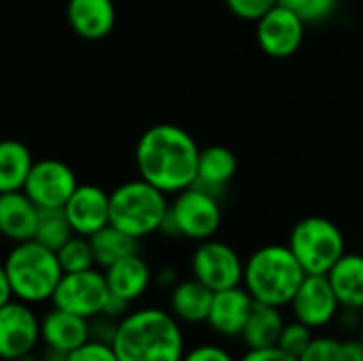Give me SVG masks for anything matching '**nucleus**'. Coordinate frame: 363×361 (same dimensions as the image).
<instances>
[{"mask_svg":"<svg viewBox=\"0 0 363 361\" xmlns=\"http://www.w3.org/2000/svg\"><path fill=\"white\" fill-rule=\"evenodd\" d=\"M200 147L194 136L174 123H155L143 132L134 149L138 177L168 196L196 185Z\"/></svg>","mask_w":363,"mask_h":361,"instance_id":"obj_1","label":"nucleus"},{"mask_svg":"<svg viewBox=\"0 0 363 361\" xmlns=\"http://www.w3.org/2000/svg\"><path fill=\"white\" fill-rule=\"evenodd\" d=\"M119 361H183L187 343L183 323L166 309H132L119 319L113 338Z\"/></svg>","mask_w":363,"mask_h":361,"instance_id":"obj_2","label":"nucleus"},{"mask_svg":"<svg viewBox=\"0 0 363 361\" xmlns=\"http://www.w3.org/2000/svg\"><path fill=\"white\" fill-rule=\"evenodd\" d=\"M306 279L289 245H264L245 260L242 285L255 302L285 309Z\"/></svg>","mask_w":363,"mask_h":361,"instance_id":"obj_3","label":"nucleus"},{"mask_svg":"<svg viewBox=\"0 0 363 361\" xmlns=\"http://www.w3.org/2000/svg\"><path fill=\"white\" fill-rule=\"evenodd\" d=\"M0 272L9 279L15 300L32 306L51 302L64 277L57 251L40 245L38 240L13 245Z\"/></svg>","mask_w":363,"mask_h":361,"instance_id":"obj_4","label":"nucleus"},{"mask_svg":"<svg viewBox=\"0 0 363 361\" xmlns=\"http://www.w3.org/2000/svg\"><path fill=\"white\" fill-rule=\"evenodd\" d=\"M168 211V194L140 177L111 191V226L138 240L162 232Z\"/></svg>","mask_w":363,"mask_h":361,"instance_id":"obj_5","label":"nucleus"},{"mask_svg":"<svg viewBox=\"0 0 363 361\" xmlns=\"http://www.w3.org/2000/svg\"><path fill=\"white\" fill-rule=\"evenodd\" d=\"M287 245L306 274H328L347 253L342 230L332 219L319 215L300 219L289 232Z\"/></svg>","mask_w":363,"mask_h":361,"instance_id":"obj_6","label":"nucleus"},{"mask_svg":"<svg viewBox=\"0 0 363 361\" xmlns=\"http://www.w3.org/2000/svg\"><path fill=\"white\" fill-rule=\"evenodd\" d=\"M221 228L219 198L198 185H191L174 196L170 211L162 226V234L181 236L189 240H208Z\"/></svg>","mask_w":363,"mask_h":361,"instance_id":"obj_7","label":"nucleus"},{"mask_svg":"<svg viewBox=\"0 0 363 361\" xmlns=\"http://www.w3.org/2000/svg\"><path fill=\"white\" fill-rule=\"evenodd\" d=\"M108 300H111V289L104 270L89 268L81 272H64L51 304L91 321L104 315Z\"/></svg>","mask_w":363,"mask_h":361,"instance_id":"obj_8","label":"nucleus"},{"mask_svg":"<svg viewBox=\"0 0 363 361\" xmlns=\"http://www.w3.org/2000/svg\"><path fill=\"white\" fill-rule=\"evenodd\" d=\"M43 345L40 317L32 304L13 300L0 306V357L19 361L38 351Z\"/></svg>","mask_w":363,"mask_h":361,"instance_id":"obj_9","label":"nucleus"},{"mask_svg":"<svg viewBox=\"0 0 363 361\" xmlns=\"http://www.w3.org/2000/svg\"><path fill=\"white\" fill-rule=\"evenodd\" d=\"M191 277L204 283L213 291L230 289L242 285L245 262L223 240H202L191 255Z\"/></svg>","mask_w":363,"mask_h":361,"instance_id":"obj_10","label":"nucleus"},{"mask_svg":"<svg viewBox=\"0 0 363 361\" xmlns=\"http://www.w3.org/2000/svg\"><path fill=\"white\" fill-rule=\"evenodd\" d=\"M340 309L342 304L336 298L328 274H306L289 304L291 317L315 332L336 323Z\"/></svg>","mask_w":363,"mask_h":361,"instance_id":"obj_11","label":"nucleus"},{"mask_svg":"<svg viewBox=\"0 0 363 361\" xmlns=\"http://www.w3.org/2000/svg\"><path fill=\"white\" fill-rule=\"evenodd\" d=\"M306 26L308 23L298 13L283 4H277L262 19L255 21L257 45L266 55L274 60L291 57L302 47Z\"/></svg>","mask_w":363,"mask_h":361,"instance_id":"obj_12","label":"nucleus"},{"mask_svg":"<svg viewBox=\"0 0 363 361\" xmlns=\"http://www.w3.org/2000/svg\"><path fill=\"white\" fill-rule=\"evenodd\" d=\"M79 187L72 168L60 160L47 157L34 162L23 191L38 209H62Z\"/></svg>","mask_w":363,"mask_h":361,"instance_id":"obj_13","label":"nucleus"},{"mask_svg":"<svg viewBox=\"0 0 363 361\" xmlns=\"http://www.w3.org/2000/svg\"><path fill=\"white\" fill-rule=\"evenodd\" d=\"M64 211L74 234L89 238L111 223V194H106L98 185L79 183Z\"/></svg>","mask_w":363,"mask_h":361,"instance_id":"obj_14","label":"nucleus"},{"mask_svg":"<svg viewBox=\"0 0 363 361\" xmlns=\"http://www.w3.org/2000/svg\"><path fill=\"white\" fill-rule=\"evenodd\" d=\"M255 309V298L245 285L215 291L206 326L221 338H240Z\"/></svg>","mask_w":363,"mask_h":361,"instance_id":"obj_15","label":"nucleus"},{"mask_svg":"<svg viewBox=\"0 0 363 361\" xmlns=\"http://www.w3.org/2000/svg\"><path fill=\"white\" fill-rule=\"evenodd\" d=\"M40 336L43 347L70 355L87 340H91V323L85 317L51 306L40 317Z\"/></svg>","mask_w":363,"mask_h":361,"instance_id":"obj_16","label":"nucleus"},{"mask_svg":"<svg viewBox=\"0 0 363 361\" xmlns=\"http://www.w3.org/2000/svg\"><path fill=\"white\" fill-rule=\"evenodd\" d=\"M38 215L40 209L30 200L23 189L0 194V232L13 245L34 240Z\"/></svg>","mask_w":363,"mask_h":361,"instance_id":"obj_17","label":"nucleus"},{"mask_svg":"<svg viewBox=\"0 0 363 361\" xmlns=\"http://www.w3.org/2000/svg\"><path fill=\"white\" fill-rule=\"evenodd\" d=\"M66 19L83 40H102L115 28L117 11L113 0H68Z\"/></svg>","mask_w":363,"mask_h":361,"instance_id":"obj_18","label":"nucleus"},{"mask_svg":"<svg viewBox=\"0 0 363 361\" xmlns=\"http://www.w3.org/2000/svg\"><path fill=\"white\" fill-rule=\"evenodd\" d=\"M215 291L208 289L198 279H183L170 287L168 294V311L183 326H200L208 321L211 304Z\"/></svg>","mask_w":363,"mask_h":361,"instance_id":"obj_19","label":"nucleus"},{"mask_svg":"<svg viewBox=\"0 0 363 361\" xmlns=\"http://www.w3.org/2000/svg\"><path fill=\"white\" fill-rule=\"evenodd\" d=\"M104 274H106L111 294L130 304L140 300L155 279V274L151 272V266L138 253L123 257L117 264L104 268Z\"/></svg>","mask_w":363,"mask_h":361,"instance_id":"obj_20","label":"nucleus"},{"mask_svg":"<svg viewBox=\"0 0 363 361\" xmlns=\"http://www.w3.org/2000/svg\"><path fill=\"white\" fill-rule=\"evenodd\" d=\"M236 170H238V160L228 147H221V145L206 147L200 151L196 185L219 198L225 185L234 179Z\"/></svg>","mask_w":363,"mask_h":361,"instance_id":"obj_21","label":"nucleus"},{"mask_svg":"<svg viewBox=\"0 0 363 361\" xmlns=\"http://www.w3.org/2000/svg\"><path fill=\"white\" fill-rule=\"evenodd\" d=\"M336 298L345 309L363 311V255L345 253L328 272Z\"/></svg>","mask_w":363,"mask_h":361,"instance_id":"obj_22","label":"nucleus"},{"mask_svg":"<svg viewBox=\"0 0 363 361\" xmlns=\"http://www.w3.org/2000/svg\"><path fill=\"white\" fill-rule=\"evenodd\" d=\"M285 317L279 306L262 304L255 302V309L245 326V332L240 340L245 343L247 349H264V347H274L279 345V338L285 328Z\"/></svg>","mask_w":363,"mask_h":361,"instance_id":"obj_23","label":"nucleus"},{"mask_svg":"<svg viewBox=\"0 0 363 361\" xmlns=\"http://www.w3.org/2000/svg\"><path fill=\"white\" fill-rule=\"evenodd\" d=\"M34 166L30 149L19 140H4L0 145V194L23 189Z\"/></svg>","mask_w":363,"mask_h":361,"instance_id":"obj_24","label":"nucleus"},{"mask_svg":"<svg viewBox=\"0 0 363 361\" xmlns=\"http://www.w3.org/2000/svg\"><path fill=\"white\" fill-rule=\"evenodd\" d=\"M89 240L94 247L96 264L102 270L117 264L123 257L138 253V238L125 234L123 230H119L111 223L106 228H102L100 232H96L94 236H89Z\"/></svg>","mask_w":363,"mask_h":361,"instance_id":"obj_25","label":"nucleus"},{"mask_svg":"<svg viewBox=\"0 0 363 361\" xmlns=\"http://www.w3.org/2000/svg\"><path fill=\"white\" fill-rule=\"evenodd\" d=\"M72 236H74V230H72V226L68 221V215H66L64 206L62 209H40L34 240H38L40 245L57 251Z\"/></svg>","mask_w":363,"mask_h":361,"instance_id":"obj_26","label":"nucleus"},{"mask_svg":"<svg viewBox=\"0 0 363 361\" xmlns=\"http://www.w3.org/2000/svg\"><path fill=\"white\" fill-rule=\"evenodd\" d=\"M57 257L64 272H81V270L98 268L94 247L87 236L74 234L62 249H57Z\"/></svg>","mask_w":363,"mask_h":361,"instance_id":"obj_27","label":"nucleus"},{"mask_svg":"<svg viewBox=\"0 0 363 361\" xmlns=\"http://www.w3.org/2000/svg\"><path fill=\"white\" fill-rule=\"evenodd\" d=\"M279 4L298 13L306 23H321L336 13L340 0H279Z\"/></svg>","mask_w":363,"mask_h":361,"instance_id":"obj_28","label":"nucleus"},{"mask_svg":"<svg viewBox=\"0 0 363 361\" xmlns=\"http://www.w3.org/2000/svg\"><path fill=\"white\" fill-rule=\"evenodd\" d=\"M313 338H315V330H311L308 326H304V323L291 319V321H287L285 328H283V334H281V338H279V347L285 349L287 353L300 357V355L306 351V347L313 343Z\"/></svg>","mask_w":363,"mask_h":361,"instance_id":"obj_29","label":"nucleus"},{"mask_svg":"<svg viewBox=\"0 0 363 361\" xmlns=\"http://www.w3.org/2000/svg\"><path fill=\"white\" fill-rule=\"evenodd\" d=\"M342 343L336 336H315L306 351L298 357L300 361H342Z\"/></svg>","mask_w":363,"mask_h":361,"instance_id":"obj_30","label":"nucleus"},{"mask_svg":"<svg viewBox=\"0 0 363 361\" xmlns=\"http://www.w3.org/2000/svg\"><path fill=\"white\" fill-rule=\"evenodd\" d=\"M225 4L238 19L257 21L270 9H274L279 4V0H225Z\"/></svg>","mask_w":363,"mask_h":361,"instance_id":"obj_31","label":"nucleus"},{"mask_svg":"<svg viewBox=\"0 0 363 361\" xmlns=\"http://www.w3.org/2000/svg\"><path fill=\"white\" fill-rule=\"evenodd\" d=\"M68 361H119L113 345L100 340H87L83 347L72 351Z\"/></svg>","mask_w":363,"mask_h":361,"instance_id":"obj_32","label":"nucleus"},{"mask_svg":"<svg viewBox=\"0 0 363 361\" xmlns=\"http://www.w3.org/2000/svg\"><path fill=\"white\" fill-rule=\"evenodd\" d=\"M183 361H236L234 355L223 349L221 345H213V343H204V345H196L191 349H187Z\"/></svg>","mask_w":363,"mask_h":361,"instance_id":"obj_33","label":"nucleus"},{"mask_svg":"<svg viewBox=\"0 0 363 361\" xmlns=\"http://www.w3.org/2000/svg\"><path fill=\"white\" fill-rule=\"evenodd\" d=\"M238 361H300L296 355L287 353L279 345L264 347V349H247Z\"/></svg>","mask_w":363,"mask_h":361,"instance_id":"obj_34","label":"nucleus"},{"mask_svg":"<svg viewBox=\"0 0 363 361\" xmlns=\"http://www.w3.org/2000/svg\"><path fill=\"white\" fill-rule=\"evenodd\" d=\"M91 323V340H100V343H108L113 345L115 332H117V319H111L106 315H100L96 319L89 321Z\"/></svg>","mask_w":363,"mask_h":361,"instance_id":"obj_35","label":"nucleus"},{"mask_svg":"<svg viewBox=\"0 0 363 361\" xmlns=\"http://www.w3.org/2000/svg\"><path fill=\"white\" fill-rule=\"evenodd\" d=\"M363 311H355V309H340V313H338V319H336V323H338V328L342 330V332H359V328H362V321H363Z\"/></svg>","mask_w":363,"mask_h":361,"instance_id":"obj_36","label":"nucleus"},{"mask_svg":"<svg viewBox=\"0 0 363 361\" xmlns=\"http://www.w3.org/2000/svg\"><path fill=\"white\" fill-rule=\"evenodd\" d=\"M342 361H363V343L359 338H347L342 343Z\"/></svg>","mask_w":363,"mask_h":361,"instance_id":"obj_37","label":"nucleus"},{"mask_svg":"<svg viewBox=\"0 0 363 361\" xmlns=\"http://www.w3.org/2000/svg\"><path fill=\"white\" fill-rule=\"evenodd\" d=\"M155 283L160 285V287H172L174 283H177V272L172 270V268H162L157 274H155Z\"/></svg>","mask_w":363,"mask_h":361,"instance_id":"obj_38","label":"nucleus"},{"mask_svg":"<svg viewBox=\"0 0 363 361\" xmlns=\"http://www.w3.org/2000/svg\"><path fill=\"white\" fill-rule=\"evenodd\" d=\"M15 300V294H13V287L9 283V279L0 272V306L2 304H9Z\"/></svg>","mask_w":363,"mask_h":361,"instance_id":"obj_39","label":"nucleus"},{"mask_svg":"<svg viewBox=\"0 0 363 361\" xmlns=\"http://www.w3.org/2000/svg\"><path fill=\"white\" fill-rule=\"evenodd\" d=\"M40 360L43 361H68V355L62 353V351H55V349H47L43 347L40 351Z\"/></svg>","mask_w":363,"mask_h":361,"instance_id":"obj_40","label":"nucleus"},{"mask_svg":"<svg viewBox=\"0 0 363 361\" xmlns=\"http://www.w3.org/2000/svg\"><path fill=\"white\" fill-rule=\"evenodd\" d=\"M19 361H43L40 360V353H32V355H28V357H23V360Z\"/></svg>","mask_w":363,"mask_h":361,"instance_id":"obj_41","label":"nucleus"},{"mask_svg":"<svg viewBox=\"0 0 363 361\" xmlns=\"http://www.w3.org/2000/svg\"><path fill=\"white\" fill-rule=\"evenodd\" d=\"M357 338L363 343V321H362V328H359V332H357Z\"/></svg>","mask_w":363,"mask_h":361,"instance_id":"obj_42","label":"nucleus"}]
</instances>
